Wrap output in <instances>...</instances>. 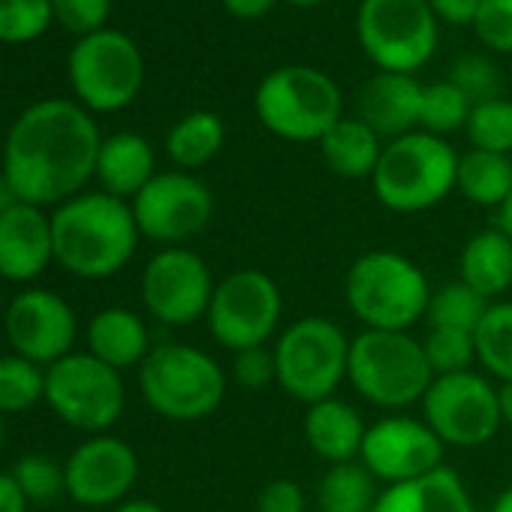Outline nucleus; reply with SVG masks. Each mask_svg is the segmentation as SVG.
Listing matches in <instances>:
<instances>
[{"label": "nucleus", "instance_id": "nucleus-6", "mask_svg": "<svg viewBox=\"0 0 512 512\" xmlns=\"http://www.w3.org/2000/svg\"><path fill=\"white\" fill-rule=\"evenodd\" d=\"M347 380L374 407L401 413L422 404L434 371L425 359L422 341L410 332H377L362 329L350 338Z\"/></svg>", "mask_w": 512, "mask_h": 512}, {"label": "nucleus", "instance_id": "nucleus-27", "mask_svg": "<svg viewBox=\"0 0 512 512\" xmlns=\"http://www.w3.org/2000/svg\"><path fill=\"white\" fill-rule=\"evenodd\" d=\"M455 190L479 208H500L512 193V160L509 154L470 148L458 157Z\"/></svg>", "mask_w": 512, "mask_h": 512}, {"label": "nucleus", "instance_id": "nucleus-23", "mask_svg": "<svg viewBox=\"0 0 512 512\" xmlns=\"http://www.w3.org/2000/svg\"><path fill=\"white\" fill-rule=\"evenodd\" d=\"M374 512H476V503L464 479L443 464L428 476L386 485Z\"/></svg>", "mask_w": 512, "mask_h": 512}, {"label": "nucleus", "instance_id": "nucleus-25", "mask_svg": "<svg viewBox=\"0 0 512 512\" xmlns=\"http://www.w3.org/2000/svg\"><path fill=\"white\" fill-rule=\"evenodd\" d=\"M458 281L482 299H500L512 287V238L491 226L467 238L458 260Z\"/></svg>", "mask_w": 512, "mask_h": 512}, {"label": "nucleus", "instance_id": "nucleus-2", "mask_svg": "<svg viewBox=\"0 0 512 512\" xmlns=\"http://www.w3.org/2000/svg\"><path fill=\"white\" fill-rule=\"evenodd\" d=\"M139 238L130 202L103 190L79 193L52 211L55 263L82 281H106L124 272Z\"/></svg>", "mask_w": 512, "mask_h": 512}, {"label": "nucleus", "instance_id": "nucleus-43", "mask_svg": "<svg viewBox=\"0 0 512 512\" xmlns=\"http://www.w3.org/2000/svg\"><path fill=\"white\" fill-rule=\"evenodd\" d=\"M428 7L446 25H473L482 0H428Z\"/></svg>", "mask_w": 512, "mask_h": 512}, {"label": "nucleus", "instance_id": "nucleus-8", "mask_svg": "<svg viewBox=\"0 0 512 512\" xmlns=\"http://www.w3.org/2000/svg\"><path fill=\"white\" fill-rule=\"evenodd\" d=\"M278 386L308 404L332 398L347 380L350 338L329 317H302L275 341Z\"/></svg>", "mask_w": 512, "mask_h": 512}, {"label": "nucleus", "instance_id": "nucleus-31", "mask_svg": "<svg viewBox=\"0 0 512 512\" xmlns=\"http://www.w3.org/2000/svg\"><path fill=\"white\" fill-rule=\"evenodd\" d=\"M488 305L491 302L482 299L476 290H470L464 281H449L431 293L425 320H428V329H461V332L476 335Z\"/></svg>", "mask_w": 512, "mask_h": 512}, {"label": "nucleus", "instance_id": "nucleus-28", "mask_svg": "<svg viewBox=\"0 0 512 512\" xmlns=\"http://www.w3.org/2000/svg\"><path fill=\"white\" fill-rule=\"evenodd\" d=\"M226 139V127L214 112H190L184 115L166 136V154L181 169H202L211 163Z\"/></svg>", "mask_w": 512, "mask_h": 512}, {"label": "nucleus", "instance_id": "nucleus-30", "mask_svg": "<svg viewBox=\"0 0 512 512\" xmlns=\"http://www.w3.org/2000/svg\"><path fill=\"white\" fill-rule=\"evenodd\" d=\"M473 338L476 362L500 383L512 380V302H491Z\"/></svg>", "mask_w": 512, "mask_h": 512}, {"label": "nucleus", "instance_id": "nucleus-21", "mask_svg": "<svg viewBox=\"0 0 512 512\" xmlns=\"http://www.w3.org/2000/svg\"><path fill=\"white\" fill-rule=\"evenodd\" d=\"M302 431L314 455H320L329 464H344L359 461L368 425L350 401L332 395L326 401L308 404Z\"/></svg>", "mask_w": 512, "mask_h": 512}, {"label": "nucleus", "instance_id": "nucleus-5", "mask_svg": "<svg viewBox=\"0 0 512 512\" xmlns=\"http://www.w3.org/2000/svg\"><path fill=\"white\" fill-rule=\"evenodd\" d=\"M145 404L169 422H199L226 398L223 365L193 344H157L139 365Z\"/></svg>", "mask_w": 512, "mask_h": 512}, {"label": "nucleus", "instance_id": "nucleus-44", "mask_svg": "<svg viewBox=\"0 0 512 512\" xmlns=\"http://www.w3.org/2000/svg\"><path fill=\"white\" fill-rule=\"evenodd\" d=\"M28 509H31V503L22 494V488L16 485L13 473L0 470V512H28Z\"/></svg>", "mask_w": 512, "mask_h": 512}, {"label": "nucleus", "instance_id": "nucleus-18", "mask_svg": "<svg viewBox=\"0 0 512 512\" xmlns=\"http://www.w3.org/2000/svg\"><path fill=\"white\" fill-rule=\"evenodd\" d=\"M136 479V449L112 434H94L82 440L64 461V494L88 509L121 506Z\"/></svg>", "mask_w": 512, "mask_h": 512}, {"label": "nucleus", "instance_id": "nucleus-14", "mask_svg": "<svg viewBox=\"0 0 512 512\" xmlns=\"http://www.w3.org/2000/svg\"><path fill=\"white\" fill-rule=\"evenodd\" d=\"M214 278L202 256L184 244L160 247L142 272V305L163 326H193L205 320Z\"/></svg>", "mask_w": 512, "mask_h": 512}, {"label": "nucleus", "instance_id": "nucleus-12", "mask_svg": "<svg viewBox=\"0 0 512 512\" xmlns=\"http://www.w3.org/2000/svg\"><path fill=\"white\" fill-rule=\"evenodd\" d=\"M70 82L88 112H121L142 91V52L127 34L103 28L70 52Z\"/></svg>", "mask_w": 512, "mask_h": 512}, {"label": "nucleus", "instance_id": "nucleus-1", "mask_svg": "<svg viewBox=\"0 0 512 512\" xmlns=\"http://www.w3.org/2000/svg\"><path fill=\"white\" fill-rule=\"evenodd\" d=\"M100 130L91 112L70 100H43L25 109L4 142V175L22 202L64 205L85 193L97 172Z\"/></svg>", "mask_w": 512, "mask_h": 512}, {"label": "nucleus", "instance_id": "nucleus-24", "mask_svg": "<svg viewBox=\"0 0 512 512\" xmlns=\"http://www.w3.org/2000/svg\"><path fill=\"white\" fill-rule=\"evenodd\" d=\"M94 175L103 193L118 196L124 202L136 199V193L157 175V157L151 142L139 133H115L103 139Z\"/></svg>", "mask_w": 512, "mask_h": 512}, {"label": "nucleus", "instance_id": "nucleus-29", "mask_svg": "<svg viewBox=\"0 0 512 512\" xmlns=\"http://www.w3.org/2000/svg\"><path fill=\"white\" fill-rule=\"evenodd\" d=\"M377 497V479L365 470L362 461L329 464L317 485L320 512H374Z\"/></svg>", "mask_w": 512, "mask_h": 512}, {"label": "nucleus", "instance_id": "nucleus-7", "mask_svg": "<svg viewBox=\"0 0 512 512\" xmlns=\"http://www.w3.org/2000/svg\"><path fill=\"white\" fill-rule=\"evenodd\" d=\"M260 124L284 142H320L344 115V97L332 76L290 64L272 70L253 97Z\"/></svg>", "mask_w": 512, "mask_h": 512}, {"label": "nucleus", "instance_id": "nucleus-46", "mask_svg": "<svg viewBox=\"0 0 512 512\" xmlns=\"http://www.w3.org/2000/svg\"><path fill=\"white\" fill-rule=\"evenodd\" d=\"M497 407H500L503 425H512V380L497 383Z\"/></svg>", "mask_w": 512, "mask_h": 512}, {"label": "nucleus", "instance_id": "nucleus-4", "mask_svg": "<svg viewBox=\"0 0 512 512\" xmlns=\"http://www.w3.org/2000/svg\"><path fill=\"white\" fill-rule=\"evenodd\" d=\"M458 151L425 130L386 142L371 187L383 208L395 214H422L440 205L458 178Z\"/></svg>", "mask_w": 512, "mask_h": 512}, {"label": "nucleus", "instance_id": "nucleus-35", "mask_svg": "<svg viewBox=\"0 0 512 512\" xmlns=\"http://www.w3.org/2000/svg\"><path fill=\"white\" fill-rule=\"evenodd\" d=\"M422 350L434 377L473 371L476 362V338L473 332L461 329H428V335L422 338Z\"/></svg>", "mask_w": 512, "mask_h": 512}, {"label": "nucleus", "instance_id": "nucleus-3", "mask_svg": "<svg viewBox=\"0 0 512 512\" xmlns=\"http://www.w3.org/2000/svg\"><path fill=\"white\" fill-rule=\"evenodd\" d=\"M431 293L425 272L398 250H368L344 275L350 314L377 332H410L425 320Z\"/></svg>", "mask_w": 512, "mask_h": 512}, {"label": "nucleus", "instance_id": "nucleus-42", "mask_svg": "<svg viewBox=\"0 0 512 512\" xmlns=\"http://www.w3.org/2000/svg\"><path fill=\"white\" fill-rule=\"evenodd\" d=\"M256 512H308L305 488L296 479H272L256 494Z\"/></svg>", "mask_w": 512, "mask_h": 512}, {"label": "nucleus", "instance_id": "nucleus-17", "mask_svg": "<svg viewBox=\"0 0 512 512\" xmlns=\"http://www.w3.org/2000/svg\"><path fill=\"white\" fill-rule=\"evenodd\" d=\"M4 332L16 356L49 368L73 353V344L79 338V320L73 305L55 290L28 287L16 293L7 305Z\"/></svg>", "mask_w": 512, "mask_h": 512}, {"label": "nucleus", "instance_id": "nucleus-41", "mask_svg": "<svg viewBox=\"0 0 512 512\" xmlns=\"http://www.w3.org/2000/svg\"><path fill=\"white\" fill-rule=\"evenodd\" d=\"M112 10V0H52V13L55 19L82 37H91L97 31H103L106 19Z\"/></svg>", "mask_w": 512, "mask_h": 512}, {"label": "nucleus", "instance_id": "nucleus-47", "mask_svg": "<svg viewBox=\"0 0 512 512\" xmlns=\"http://www.w3.org/2000/svg\"><path fill=\"white\" fill-rule=\"evenodd\" d=\"M22 199H19V193H16V187L10 184V178L0 172V214H7L10 208H16Z\"/></svg>", "mask_w": 512, "mask_h": 512}, {"label": "nucleus", "instance_id": "nucleus-33", "mask_svg": "<svg viewBox=\"0 0 512 512\" xmlns=\"http://www.w3.org/2000/svg\"><path fill=\"white\" fill-rule=\"evenodd\" d=\"M473 103L446 79L422 88V109H419V127L431 136H446L455 133L467 124Z\"/></svg>", "mask_w": 512, "mask_h": 512}, {"label": "nucleus", "instance_id": "nucleus-39", "mask_svg": "<svg viewBox=\"0 0 512 512\" xmlns=\"http://www.w3.org/2000/svg\"><path fill=\"white\" fill-rule=\"evenodd\" d=\"M232 380L247 392H263L272 383H278L275 350L266 344V347H250V350L232 353Z\"/></svg>", "mask_w": 512, "mask_h": 512}, {"label": "nucleus", "instance_id": "nucleus-13", "mask_svg": "<svg viewBox=\"0 0 512 512\" xmlns=\"http://www.w3.org/2000/svg\"><path fill=\"white\" fill-rule=\"evenodd\" d=\"M422 419L443 440V446H485L503 425L497 407V386L476 371L434 377L422 398Z\"/></svg>", "mask_w": 512, "mask_h": 512}, {"label": "nucleus", "instance_id": "nucleus-37", "mask_svg": "<svg viewBox=\"0 0 512 512\" xmlns=\"http://www.w3.org/2000/svg\"><path fill=\"white\" fill-rule=\"evenodd\" d=\"M10 473L28 503H52L64 494V464H58L52 455L28 452L16 461Z\"/></svg>", "mask_w": 512, "mask_h": 512}, {"label": "nucleus", "instance_id": "nucleus-22", "mask_svg": "<svg viewBox=\"0 0 512 512\" xmlns=\"http://www.w3.org/2000/svg\"><path fill=\"white\" fill-rule=\"evenodd\" d=\"M88 353L115 371L139 368L151 347V332L145 320L130 308H103L88 323Z\"/></svg>", "mask_w": 512, "mask_h": 512}, {"label": "nucleus", "instance_id": "nucleus-50", "mask_svg": "<svg viewBox=\"0 0 512 512\" xmlns=\"http://www.w3.org/2000/svg\"><path fill=\"white\" fill-rule=\"evenodd\" d=\"M488 512H512V485H506V488L494 497V503H491Z\"/></svg>", "mask_w": 512, "mask_h": 512}, {"label": "nucleus", "instance_id": "nucleus-36", "mask_svg": "<svg viewBox=\"0 0 512 512\" xmlns=\"http://www.w3.org/2000/svg\"><path fill=\"white\" fill-rule=\"evenodd\" d=\"M52 19V0H0V43H31Z\"/></svg>", "mask_w": 512, "mask_h": 512}, {"label": "nucleus", "instance_id": "nucleus-10", "mask_svg": "<svg viewBox=\"0 0 512 512\" xmlns=\"http://www.w3.org/2000/svg\"><path fill=\"white\" fill-rule=\"evenodd\" d=\"M46 404L70 428L91 437L106 434L127 404L121 371L109 368L88 350H73L46 368Z\"/></svg>", "mask_w": 512, "mask_h": 512}, {"label": "nucleus", "instance_id": "nucleus-51", "mask_svg": "<svg viewBox=\"0 0 512 512\" xmlns=\"http://www.w3.org/2000/svg\"><path fill=\"white\" fill-rule=\"evenodd\" d=\"M7 416L0 413V455H4V446H7V422H4Z\"/></svg>", "mask_w": 512, "mask_h": 512}, {"label": "nucleus", "instance_id": "nucleus-32", "mask_svg": "<svg viewBox=\"0 0 512 512\" xmlns=\"http://www.w3.org/2000/svg\"><path fill=\"white\" fill-rule=\"evenodd\" d=\"M40 401H46V368L16 353L0 356V413H28Z\"/></svg>", "mask_w": 512, "mask_h": 512}, {"label": "nucleus", "instance_id": "nucleus-34", "mask_svg": "<svg viewBox=\"0 0 512 512\" xmlns=\"http://www.w3.org/2000/svg\"><path fill=\"white\" fill-rule=\"evenodd\" d=\"M464 130H467V139L473 148L509 154L512 151V103L503 97L473 103Z\"/></svg>", "mask_w": 512, "mask_h": 512}, {"label": "nucleus", "instance_id": "nucleus-48", "mask_svg": "<svg viewBox=\"0 0 512 512\" xmlns=\"http://www.w3.org/2000/svg\"><path fill=\"white\" fill-rule=\"evenodd\" d=\"M115 512H166V509L160 503H154V500L136 497V500H124L121 506H115Z\"/></svg>", "mask_w": 512, "mask_h": 512}, {"label": "nucleus", "instance_id": "nucleus-20", "mask_svg": "<svg viewBox=\"0 0 512 512\" xmlns=\"http://www.w3.org/2000/svg\"><path fill=\"white\" fill-rule=\"evenodd\" d=\"M422 88L407 73H377L359 91V121L380 139H401L419 127Z\"/></svg>", "mask_w": 512, "mask_h": 512}, {"label": "nucleus", "instance_id": "nucleus-16", "mask_svg": "<svg viewBox=\"0 0 512 512\" xmlns=\"http://www.w3.org/2000/svg\"><path fill=\"white\" fill-rule=\"evenodd\" d=\"M443 452V440L425 419L389 413L368 425L359 461L377 482L398 485L443 467Z\"/></svg>", "mask_w": 512, "mask_h": 512}, {"label": "nucleus", "instance_id": "nucleus-52", "mask_svg": "<svg viewBox=\"0 0 512 512\" xmlns=\"http://www.w3.org/2000/svg\"><path fill=\"white\" fill-rule=\"evenodd\" d=\"M287 4H293V7H317V4H323V0H287Z\"/></svg>", "mask_w": 512, "mask_h": 512}, {"label": "nucleus", "instance_id": "nucleus-45", "mask_svg": "<svg viewBox=\"0 0 512 512\" xmlns=\"http://www.w3.org/2000/svg\"><path fill=\"white\" fill-rule=\"evenodd\" d=\"M223 7L229 16L253 22V19H263L269 13L275 7V0H223Z\"/></svg>", "mask_w": 512, "mask_h": 512}, {"label": "nucleus", "instance_id": "nucleus-19", "mask_svg": "<svg viewBox=\"0 0 512 512\" xmlns=\"http://www.w3.org/2000/svg\"><path fill=\"white\" fill-rule=\"evenodd\" d=\"M52 263V214L31 202H19L0 214V278L10 284H34Z\"/></svg>", "mask_w": 512, "mask_h": 512}, {"label": "nucleus", "instance_id": "nucleus-49", "mask_svg": "<svg viewBox=\"0 0 512 512\" xmlns=\"http://www.w3.org/2000/svg\"><path fill=\"white\" fill-rule=\"evenodd\" d=\"M497 229H503L512 238V193L506 196V202L497 208Z\"/></svg>", "mask_w": 512, "mask_h": 512}, {"label": "nucleus", "instance_id": "nucleus-15", "mask_svg": "<svg viewBox=\"0 0 512 512\" xmlns=\"http://www.w3.org/2000/svg\"><path fill=\"white\" fill-rule=\"evenodd\" d=\"M136 226L142 238L178 247L199 232L214 217L211 190L190 172H157L139 193L130 199Z\"/></svg>", "mask_w": 512, "mask_h": 512}, {"label": "nucleus", "instance_id": "nucleus-26", "mask_svg": "<svg viewBox=\"0 0 512 512\" xmlns=\"http://www.w3.org/2000/svg\"><path fill=\"white\" fill-rule=\"evenodd\" d=\"M383 139L359 118H341L323 139L320 154L326 166L347 181L374 178V169L383 157Z\"/></svg>", "mask_w": 512, "mask_h": 512}, {"label": "nucleus", "instance_id": "nucleus-40", "mask_svg": "<svg viewBox=\"0 0 512 512\" xmlns=\"http://www.w3.org/2000/svg\"><path fill=\"white\" fill-rule=\"evenodd\" d=\"M476 37L491 52H512V0H482V7L473 19Z\"/></svg>", "mask_w": 512, "mask_h": 512}, {"label": "nucleus", "instance_id": "nucleus-38", "mask_svg": "<svg viewBox=\"0 0 512 512\" xmlns=\"http://www.w3.org/2000/svg\"><path fill=\"white\" fill-rule=\"evenodd\" d=\"M449 82L470 100V103H485V100H494L500 97V85H503V76L500 70L482 58V55H464L452 64V73H449Z\"/></svg>", "mask_w": 512, "mask_h": 512}, {"label": "nucleus", "instance_id": "nucleus-9", "mask_svg": "<svg viewBox=\"0 0 512 512\" xmlns=\"http://www.w3.org/2000/svg\"><path fill=\"white\" fill-rule=\"evenodd\" d=\"M356 34L380 73L413 76L437 52V16L428 0H362Z\"/></svg>", "mask_w": 512, "mask_h": 512}, {"label": "nucleus", "instance_id": "nucleus-11", "mask_svg": "<svg viewBox=\"0 0 512 512\" xmlns=\"http://www.w3.org/2000/svg\"><path fill=\"white\" fill-rule=\"evenodd\" d=\"M284 317V296L275 278L260 269H238L217 281L205 323L211 338L229 353L266 347Z\"/></svg>", "mask_w": 512, "mask_h": 512}]
</instances>
